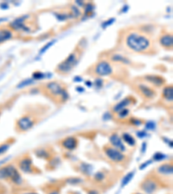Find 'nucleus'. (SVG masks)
<instances>
[{"instance_id":"473e14b6","label":"nucleus","mask_w":173,"mask_h":194,"mask_svg":"<svg viewBox=\"0 0 173 194\" xmlns=\"http://www.w3.org/2000/svg\"><path fill=\"white\" fill-rule=\"evenodd\" d=\"M113 21H115V19H113V18H111L110 20L106 21V22L102 24V26H103V28H106L107 26H108L109 24H112V23H113Z\"/></svg>"},{"instance_id":"e433bc0d","label":"nucleus","mask_w":173,"mask_h":194,"mask_svg":"<svg viewBox=\"0 0 173 194\" xmlns=\"http://www.w3.org/2000/svg\"><path fill=\"white\" fill-rule=\"evenodd\" d=\"M0 115H1V112H0Z\"/></svg>"},{"instance_id":"423d86ee","label":"nucleus","mask_w":173,"mask_h":194,"mask_svg":"<svg viewBox=\"0 0 173 194\" xmlns=\"http://www.w3.org/2000/svg\"><path fill=\"white\" fill-rule=\"evenodd\" d=\"M36 123V119L34 117L30 115H25L17 121L16 127L19 132H25L30 129Z\"/></svg>"},{"instance_id":"6e6552de","label":"nucleus","mask_w":173,"mask_h":194,"mask_svg":"<svg viewBox=\"0 0 173 194\" xmlns=\"http://www.w3.org/2000/svg\"><path fill=\"white\" fill-rule=\"evenodd\" d=\"M136 88H137V92L145 99L152 100L153 99H155V97L157 96V92H155V90L153 89V87L148 86L145 83H138V84H136Z\"/></svg>"},{"instance_id":"1a4fd4ad","label":"nucleus","mask_w":173,"mask_h":194,"mask_svg":"<svg viewBox=\"0 0 173 194\" xmlns=\"http://www.w3.org/2000/svg\"><path fill=\"white\" fill-rule=\"evenodd\" d=\"M5 167L6 170L7 180H11V181L16 185H20L23 182V179L17 167L13 164H8L5 166Z\"/></svg>"},{"instance_id":"c85d7f7f","label":"nucleus","mask_w":173,"mask_h":194,"mask_svg":"<svg viewBox=\"0 0 173 194\" xmlns=\"http://www.w3.org/2000/svg\"><path fill=\"white\" fill-rule=\"evenodd\" d=\"M43 77H44V74L41 73V72H35L33 74V78L35 80H40Z\"/></svg>"},{"instance_id":"dca6fc26","label":"nucleus","mask_w":173,"mask_h":194,"mask_svg":"<svg viewBox=\"0 0 173 194\" xmlns=\"http://www.w3.org/2000/svg\"><path fill=\"white\" fill-rule=\"evenodd\" d=\"M133 99L131 97H127L126 99H124L122 101L119 102L114 107H113V112L115 113H119L120 111L124 110V109H127V107H128L129 105H131L133 103Z\"/></svg>"},{"instance_id":"c756f323","label":"nucleus","mask_w":173,"mask_h":194,"mask_svg":"<svg viewBox=\"0 0 173 194\" xmlns=\"http://www.w3.org/2000/svg\"><path fill=\"white\" fill-rule=\"evenodd\" d=\"M85 11H86V13H89V12L93 11V5H92L91 3H88V4H86V9H85Z\"/></svg>"},{"instance_id":"393cba45","label":"nucleus","mask_w":173,"mask_h":194,"mask_svg":"<svg viewBox=\"0 0 173 194\" xmlns=\"http://www.w3.org/2000/svg\"><path fill=\"white\" fill-rule=\"evenodd\" d=\"M11 145V143H10L9 141H6V142H4L2 144H0V155L4 154L5 152H7V150L10 148Z\"/></svg>"},{"instance_id":"a878e982","label":"nucleus","mask_w":173,"mask_h":194,"mask_svg":"<svg viewBox=\"0 0 173 194\" xmlns=\"http://www.w3.org/2000/svg\"><path fill=\"white\" fill-rule=\"evenodd\" d=\"M33 83V80L31 79H28V80H25L22 81L20 84L17 86V88H22V87L27 86H30V84Z\"/></svg>"},{"instance_id":"0eeeda50","label":"nucleus","mask_w":173,"mask_h":194,"mask_svg":"<svg viewBox=\"0 0 173 194\" xmlns=\"http://www.w3.org/2000/svg\"><path fill=\"white\" fill-rule=\"evenodd\" d=\"M18 168L24 174H34L38 171V169L35 167L32 162V159L29 154L24 155L17 162Z\"/></svg>"},{"instance_id":"f8f14e48","label":"nucleus","mask_w":173,"mask_h":194,"mask_svg":"<svg viewBox=\"0 0 173 194\" xmlns=\"http://www.w3.org/2000/svg\"><path fill=\"white\" fill-rule=\"evenodd\" d=\"M109 141L111 143V146L119 149L121 152H124L126 150V146L124 145L121 137L118 134L114 133V134L111 135L109 137Z\"/></svg>"},{"instance_id":"f3484780","label":"nucleus","mask_w":173,"mask_h":194,"mask_svg":"<svg viewBox=\"0 0 173 194\" xmlns=\"http://www.w3.org/2000/svg\"><path fill=\"white\" fill-rule=\"evenodd\" d=\"M162 98L167 102H172L173 99V88L172 86H166L163 88Z\"/></svg>"},{"instance_id":"412c9836","label":"nucleus","mask_w":173,"mask_h":194,"mask_svg":"<svg viewBox=\"0 0 173 194\" xmlns=\"http://www.w3.org/2000/svg\"><path fill=\"white\" fill-rule=\"evenodd\" d=\"M121 139H122V141H124L127 144H128L130 147H133L136 145V141L134 139V137L128 133H124L122 135Z\"/></svg>"},{"instance_id":"f03ea898","label":"nucleus","mask_w":173,"mask_h":194,"mask_svg":"<svg viewBox=\"0 0 173 194\" xmlns=\"http://www.w3.org/2000/svg\"><path fill=\"white\" fill-rule=\"evenodd\" d=\"M45 91L46 93L53 98H59V99L61 101H66L68 98V92L62 87L59 82L56 81H52L47 83L45 86Z\"/></svg>"},{"instance_id":"2eb2a0df","label":"nucleus","mask_w":173,"mask_h":194,"mask_svg":"<svg viewBox=\"0 0 173 194\" xmlns=\"http://www.w3.org/2000/svg\"><path fill=\"white\" fill-rule=\"evenodd\" d=\"M10 26L15 30H29V28H27L25 25V17H21L15 19L13 22L11 23Z\"/></svg>"},{"instance_id":"4be33fe9","label":"nucleus","mask_w":173,"mask_h":194,"mask_svg":"<svg viewBox=\"0 0 173 194\" xmlns=\"http://www.w3.org/2000/svg\"><path fill=\"white\" fill-rule=\"evenodd\" d=\"M49 153H50V152H49L47 148H43V147L38 148V149L36 151V154L39 158H42V159H49V157L51 155Z\"/></svg>"},{"instance_id":"7ed1b4c3","label":"nucleus","mask_w":173,"mask_h":194,"mask_svg":"<svg viewBox=\"0 0 173 194\" xmlns=\"http://www.w3.org/2000/svg\"><path fill=\"white\" fill-rule=\"evenodd\" d=\"M91 74L97 77H103V76H109L113 74V69L111 64L107 60H101L93 65L92 70H89Z\"/></svg>"},{"instance_id":"6ab92c4d","label":"nucleus","mask_w":173,"mask_h":194,"mask_svg":"<svg viewBox=\"0 0 173 194\" xmlns=\"http://www.w3.org/2000/svg\"><path fill=\"white\" fill-rule=\"evenodd\" d=\"M110 58H111V60H113V61H115V62H120V63L126 64V65L131 64V61L129 60V59H127L126 56H124L122 54H114L113 55H111Z\"/></svg>"},{"instance_id":"ddd939ff","label":"nucleus","mask_w":173,"mask_h":194,"mask_svg":"<svg viewBox=\"0 0 173 194\" xmlns=\"http://www.w3.org/2000/svg\"><path fill=\"white\" fill-rule=\"evenodd\" d=\"M159 44L166 49H171L173 47V36L171 34H164L159 37Z\"/></svg>"},{"instance_id":"7c9ffc66","label":"nucleus","mask_w":173,"mask_h":194,"mask_svg":"<svg viewBox=\"0 0 173 194\" xmlns=\"http://www.w3.org/2000/svg\"><path fill=\"white\" fill-rule=\"evenodd\" d=\"M71 10H72L73 15H74L75 17H79V15H80V11H79V9H78L77 7L73 6Z\"/></svg>"},{"instance_id":"2f4dec72","label":"nucleus","mask_w":173,"mask_h":194,"mask_svg":"<svg viewBox=\"0 0 173 194\" xmlns=\"http://www.w3.org/2000/svg\"><path fill=\"white\" fill-rule=\"evenodd\" d=\"M164 157H165V155L161 153H156V154L154 155V158L156 159V161H161V160H163Z\"/></svg>"},{"instance_id":"a211bd4d","label":"nucleus","mask_w":173,"mask_h":194,"mask_svg":"<svg viewBox=\"0 0 173 194\" xmlns=\"http://www.w3.org/2000/svg\"><path fill=\"white\" fill-rule=\"evenodd\" d=\"M73 68V66H71L70 64H68V62H66L65 60L64 61H62L61 63H60L57 67H56V71L58 72V73H60V74H68L70 71H71V69Z\"/></svg>"},{"instance_id":"aec40b11","label":"nucleus","mask_w":173,"mask_h":194,"mask_svg":"<svg viewBox=\"0 0 173 194\" xmlns=\"http://www.w3.org/2000/svg\"><path fill=\"white\" fill-rule=\"evenodd\" d=\"M12 37V33L9 29H1L0 30V44L4 41H6Z\"/></svg>"},{"instance_id":"20e7f679","label":"nucleus","mask_w":173,"mask_h":194,"mask_svg":"<svg viewBox=\"0 0 173 194\" xmlns=\"http://www.w3.org/2000/svg\"><path fill=\"white\" fill-rule=\"evenodd\" d=\"M103 150L107 158L116 164H121L127 160L126 155L123 154V152H121L119 149L113 147L111 145H106L103 147Z\"/></svg>"},{"instance_id":"9d476101","label":"nucleus","mask_w":173,"mask_h":194,"mask_svg":"<svg viewBox=\"0 0 173 194\" xmlns=\"http://www.w3.org/2000/svg\"><path fill=\"white\" fill-rule=\"evenodd\" d=\"M143 80L146 83H149L155 87H161L165 84V80L159 75L156 74H147L143 77Z\"/></svg>"},{"instance_id":"72a5a7b5","label":"nucleus","mask_w":173,"mask_h":194,"mask_svg":"<svg viewBox=\"0 0 173 194\" xmlns=\"http://www.w3.org/2000/svg\"><path fill=\"white\" fill-rule=\"evenodd\" d=\"M88 194H99L98 193V192H96V191H91V192H88Z\"/></svg>"},{"instance_id":"9b49d317","label":"nucleus","mask_w":173,"mask_h":194,"mask_svg":"<svg viewBox=\"0 0 173 194\" xmlns=\"http://www.w3.org/2000/svg\"><path fill=\"white\" fill-rule=\"evenodd\" d=\"M60 144L64 149L72 151V150H74L76 147H78L79 141L74 136H68V137H66L63 140L61 141Z\"/></svg>"},{"instance_id":"39448f33","label":"nucleus","mask_w":173,"mask_h":194,"mask_svg":"<svg viewBox=\"0 0 173 194\" xmlns=\"http://www.w3.org/2000/svg\"><path fill=\"white\" fill-rule=\"evenodd\" d=\"M140 189L145 193L153 194L157 192L159 185V181L157 180V179L153 175H150L140 183Z\"/></svg>"},{"instance_id":"bb28decb","label":"nucleus","mask_w":173,"mask_h":194,"mask_svg":"<svg viewBox=\"0 0 173 194\" xmlns=\"http://www.w3.org/2000/svg\"><path fill=\"white\" fill-rule=\"evenodd\" d=\"M54 43H55V41H49V43H47L46 45H45V46H44V47H42V48L40 50V54H43L44 52H46L47 50H48V48L51 47Z\"/></svg>"},{"instance_id":"4468645a","label":"nucleus","mask_w":173,"mask_h":194,"mask_svg":"<svg viewBox=\"0 0 173 194\" xmlns=\"http://www.w3.org/2000/svg\"><path fill=\"white\" fill-rule=\"evenodd\" d=\"M157 173L159 175H161L163 177H165V176H171L173 173V167L172 164L171 163H164L162 165H160L159 167L157 168Z\"/></svg>"},{"instance_id":"c9c22d12","label":"nucleus","mask_w":173,"mask_h":194,"mask_svg":"<svg viewBox=\"0 0 173 194\" xmlns=\"http://www.w3.org/2000/svg\"><path fill=\"white\" fill-rule=\"evenodd\" d=\"M136 194H141V193H136Z\"/></svg>"},{"instance_id":"5701e85b","label":"nucleus","mask_w":173,"mask_h":194,"mask_svg":"<svg viewBox=\"0 0 173 194\" xmlns=\"http://www.w3.org/2000/svg\"><path fill=\"white\" fill-rule=\"evenodd\" d=\"M133 176H134V172H130L129 174H127V175L124 177V179L122 180V181H121V187L126 186L127 184H128L130 181L132 180V179L133 178Z\"/></svg>"},{"instance_id":"cd10ccee","label":"nucleus","mask_w":173,"mask_h":194,"mask_svg":"<svg viewBox=\"0 0 173 194\" xmlns=\"http://www.w3.org/2000/svg\"><path fill=\"white\" fill-rule=\"evenodd\" d=\"M128 114H129V110H127V109H124V110L120 111V112L118 113V116H119L120 117L124 118V117H127V116H128Z\"/></svg>"},{"instance_id":"b1692460","label":"nucleus","mask_w":173,"mask_h":194,"mask_svg":"<svg viewBox=\"0 0 173 194\" xmlns=\"http://www.w3.org/2000/svg\"><path fill=\"white\" fill-rule=\"evenodd\" d=\"M105 179H106V174L103 173L102 171H100V172L96 173V174H94V176H93V180L95 181V182H97V183L102 182Z\"/></svg>"},{"instance_id":"f257e3e1","label":"nucleus","mask_w":173,"mask_h":194,"mask_svg":"<svg viewBox=\"0 0 173 194\" xmlns=\"http://www.w3.org/2000/svg\"><path fill=\"white\" fill-rule=\"evenodd\" d=\"M125 44L129 50L138 54H146L152 50V41L146 35L133 30L127 34Z\"/></svg>"},{"instance_id":"f704fd0d","label":"nucleus","mask_w":173,"mask_h":194,"mask_svg":"<svg viewBox=\"0 0 173 194\" xmlns=\"http://www.w3.org/2000/svg\"><path fill=\"white\" fill-rule=\"evenodd\" d=\"M24 194H37L36 192H25V193Z\"/></svg>"}]
</instances>
